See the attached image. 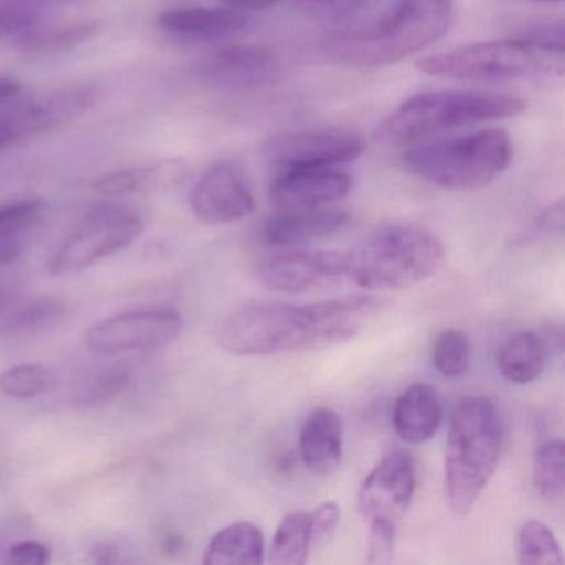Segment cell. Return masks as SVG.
I'll use <instances>...</instances> for the list:
<instances>
[{"label": "cell", "mask_w": 565, "mask_h": 565, "mask_svg": "<svg viewBox=\"0 0 565 565\" xmlns=\"http://www.w3.org/2000/svg\"><path fill=\"white\" fill-rule=\"evenodd\" d=\"M92 557L97 564H118V562H121L120 551L111 542H102V544L95 545Z\"/></svg>", "instance_id": "cell-38"}, {"label": "cell", "mask_w": 565, "mask_h": 565, "mask_svg": "<svg viewBox=\"0 0 565 565\" xmlns=\"http://www.w3.org/2000/svg\"><path fill=\"white\" fill-rule=\"evenodd\" d=\"M44 213L39 200H21L0 206V266L14 263L25 246V236Z\"/></svg>", "instance_id": "cell-23"}, {"label": "cell", "mask_w": 565, "mask_h": 565, "mask_svg": "<svg viewBox=\"0 0 565 565\" xmlns=\"http://www.w3.org/2000/svg\"><path fill=\"white\" fill-rule=\"evenodd\" d=\"M51 385V372L41 363H22L0 373V392L9 398L31 399Z\"/></svg>", "instance_id": "cell-31"}, {"label": "cell", "mask_w": 565, "mask_h": 565, "mask_svg": "<svg viewBox=\"0 0 565 565\" xmlns=\"http://www.w3.org/2000/svg\"><path fill=\"white\" fill-rule=\"evenodd\" d=\"M22 87L14 78L0 77V102L11 100L21 94Z\"/></svg>", "instance_id": "cell-39"}, {"label": "cell", "mask_w": 565, "mask_h": 565, "mask_svg": "<svg viewBox=\"0 0 565 565\" xmlns=\"http://www.w3.org/2000/svg\"><path fill=\"white\" fill-rule=\"evenodd\" d=\"M97 32V24H72L62 28H34L19 38L29 54H58L84 44Z\"/></svg>", "instance_id": "cell-27"}, {"label": "cell", "mask_w": 565, "mask_h": 565, "mask_svg": "<svg viewBox=\"0 0 565 565\" xmlns=\"http://www.w3.org/2000/svg\"><path fill=\"white\" fill-rule=\"evenodd\" d=\"M416 491L415 461L405 449L388 452L360 486L359 511L365 521L398 522Z\"/></svg>", "instance_id": "cell-12"}, {"label": "cell", "mask_w": 565, "mask_h": 565, "mask_svg": "<svg viewBox=\"0 0 565 565\" xmlns=\"http://www.w3.org/2000/svg\"><path fill=\"white\" fill-rule=\"evenodd\" d=\"M349 256V282L369 290H398L431 279L446 253L441 241L418 226H390Z\"/></svg>", "instance_id": "cell-5"}, {"label": "cell", "mask_w": 565, "mask_h": 565, "mask_svg": "<svg viewBox=\"0 0 565 565\" xmlns=\"http://www.w3.org/2000/svg\"><path fill=\"white\" fill-rule=\"evenodd\" d=\"M231 4L241 9H253V11H263V9L273 8L279 0H230Z\"/></svg>", "instance_id": "cell-40"}, {"label": "cell", "mask_w": 565, "mask_h": 565, "mask_svg": "<svg viewBox=\"0 0 565 565\" xmlns=\"http://www.w3.org/2000/svg\"><path fill=\"white\" fill-rule=\"evenodd\" d=\"M143 233V223L131 211L102 206L92 211L49 260L54 276L78 273L105 257L130 247Z\"/></svg>", "instance_id": "cell-8"}, {"label": "cell", "mask_w": 565, "mask_h": 565, "mask_svg": "<svg viewBox=\"0 0 565 565\" xmlns=\"http://www.w3.org/2000/svg\"><path fill=\"white\" fill-rule=\"evenodd\" d=\"M279 61L264 45H231L211 55L200 68L201 78L221 90L253 92L276 78Z\"/></svg>", "instance_id": "cell-14"}, {"label": "cell", "mask_w": 565, "mask_h": 565, "mask_svg": "<svg viewBox=\"0 0 565 565\" xmlns=\"http://www.w3.org/2000/svg\"><path fill=\"white\" fill-rule=\"evenodd\" d=\"M532 484L548 501H558L565 489V448L561 439L544 443L532 462Z\"/></svg>", "instance_id": "cell-28"}, {"label": "cell", "mask_w": 565, "mask_h": 565, "mask_svg": "<svg viewBox=\"0 0 565 565\" xmlns=\"http://www.w3.org/2000/svg\"><path fill=\"white\" fill-rule=\"evenodd\" d=\"M0 561H4V557H2V552H0Z\"/></svg>", "instance_id": "cell-45"}, {"label": "cell", "mask_w": 565, "mask_h": 565, "mask_svg": "<svg viewBox=\"0 0 565 565\" xmlns=\"http://www.w3.org/2000/svg\"><path fill=\"white\" fill-rule=\"evenodd\" d=\"M537 2H562V0H537Z\"/></svg>", "instance_id": "cell-44"}, {"label": "cell", "mask_w": 565, "mask_h": 565, "mask_svg": "<svg viewBox=\"0 0 565 565\" xmlns=\"http://www.w3.org/2000/svg\"><path fill=\"white\" fill-rule=\"evenodd\" d=\"M51 558V552L41 542L25 541L9 548L8 561L12 564L44 565Z\"/></svg>", "instance_id": "cell-36"}, {"label": "cell", "mask_w": 565, "mask_h": 565, "mask_svg": "<svg viewBox=\"0 0 565 565\" xmlns=\"http://www.w3.org/2000/svg\"><path fill=\"white\" fill-rule=\"evenodd\" d=\"M527 110V102L488 92H429L403 102L379 130L376 140L409 145L445 131L484 121L514 118Z\"/></svg>", "instance_id": "cell-4"}, {"label": "cell", "mask_w": 565, "mask_h": 565, "mask_svg": "<svg viewBox=\"0 0 565 565\" xmlns=\"http://www.w3.org/2000/svg\"><path fill=\"white\" fill-rule=\"evenodd\" d=\"M455 0H398L379 21L353 31L332 32L322 41L329 61L353 68L398 64L443 38Z\"/></svg>", "instance_id": "cell-2"}, {"label": "cell", "mask_w": 565, "mask_h": 565, "mask_svg": "<svg viewBox=\"0 0 565 565\" xmlns=\"http://www.w3.org/2000/svg\"><path fill=\"white\" fill-rule=\"evenodd\" d=\"M352 180L333 167L284 170L270 184V201L284 213L319 210L347 196Z\"/></svg>", "instance_id": "cell-15"}, {"label": "cell", "mask_w": 565, "mask_h": 565, "mask_svg": "<svg viewBox=\"0 0 565 565\" xmlns=\"http://www.w3.org/2000/svg\"><path fill=\"white\" fill-rule=\"evenodd\" d=\"M6 307V294L2 292V289H0V312H2V309Z\"/></svg>", "instance_id": "cell-43"}, {"label": "cell", "mask_w": 565, "mask_h": 565, "mask_svg": "<svg viewBox=\"0 0 565 565\" xmlns=\"http://www.w3.org/2000/svg\"><path fill=\"white\" fill-rule=\"evenodd\" d=\"M416 67L429 77L451 81H539L562 75L564 51L542 47L524 39L479 42L429 55L416 62Z\"/></svg>", "instance_id": "cell-7"}, {"label": "cell", "mask_w": 565, "mask_h": 565, "mask_svg": "<svg viewBox=\"0 0 565 565\" xmlns=\"http://www.w3.org/2000/svg\"><path fill=\"white\" fill-rule=\"evenodd\" d=\"M65 306L54 297L28 300L0 317V335L31 337L58 326L64 319Z\"/></svg>", "instance_id": "cell-24"}, {"label": "cell", "mask_w": 565, "mask_h": 565, "mask_svg": "<svg viewBox=\"0 0 565 565\" xmlns=\"http://www.w3.org/2000/svg\"><path fill=\"white\" fill-rule=\"evenodd\" d=\"M259 279L274 292L307 294L349 280V256L340 250H294L260 264Z\"/></svg>", "instance_id": "cell-10"}, {"label": "cell", "mask_w": 565, "mask_h": 565, "mask_svg": "<svg viewBox=\"0 0 565 565\" xmlns=\"http://www.w3.org/2000/svg\"><path fill=\"white\" fill-rule=\"evenodd\" d=\"M310 14L340 15L353 11L363 0H296Z\"/></svg>", "instance_id": "cell-37"}, {"label": "cell", "mask_w": 565, "mask_h": 565, "mask_svg": "<svg viewBox=\"0 0 565 565\" xmlns=\"http://www.w3.org/2000/svg\"><path fill=\"white\" fill-rule=\"evenodd\" d=\"M158 24L180 38L213 41L239 32L246 25V19L231 9L190 8L163 12Z\"/></svg>", "instance_id": "cell-19"}, {"label": "cell", "mask_w": 565, "mask_h": 565, "mask_svg": "<svg viewBox=\"0 0 565 565\" xmlns=\"http://www.w3.org/2000/svg\"><path fill=\"white\" fill-rule=\"evenodd\" d=\"M340 524V508L337 502L327 501L316 511L310 512V544L313 548H322L335 537Z\"/></svg>", "instance_id": "cell-35"}, {"label": "cell", "mask_w": 565, "mask_h": 565, "mask_svg": "<svg viewBox=\"0 0 565 565\" xmlns=\"http://www.w3.org/2000/svg\"><path fill=\"white\" fill-rule=\"evenodd\" d=\"M263 153L282 170L335 167L356 160L363 153V141L352 131L335 128L292 131L267 140Z\"/></svg>", "instance_id": "cell-11"}, {"label": "cell", "mask_w": 565, "mask_h": 565, "mask_svg": "<svg viewBox=\"0 0 565 565\" xmlns=\"http://www.w3.org/2000/svg\"><path fill=\"white\" fill-rule=\"evenodd\" d=\"M183 320L173 310H137L100 320L88 329L85 343L98 355L164 349L180 337Z\"/></svg>", "instance_id": "cell-9"}, {"label": "cell", "mask_w": 565, "mask_h": 565, "mask_svg": "<svg viewBox=\"0 0 565 565\" xmlns=\"http://www.w3.org/2000/svg\"><path fill=\"white\" fill-rule=\"evenodd\" d=\"M443 423V405L438 393L426 383H413L393 406L396 435L408 445H423L438 433Z\"/></svg>", "instance_id": "cell-18"}, {"label": "cell", "mask_w": 565, "mask_h": 565, "mask_svg": "<svg viewBox=\"0 0 565 565\" xmlns=\"http://www.w3.org/2000/svg\"><path fill=\"white\" fill-rule=\"evenodd\" d=\"M312 552L310 544V512H292L280 521L269 562L277 565H303Z\"/></svg>", "instance_id": "cell-25"}, {"label": "cell", "mask_w": 565, "mask_h": 565, "mask_svg": "<svg viewBox=\"0 0 565 565\" xmlns=\"http://www.w3.org/2000/svg\"><path fill=\"white\" fill-rule=\"evenodd\" d=\"M190 204L196 220L206 226L237 223L256 207L239 171L226 161L204 171L191 190Z\"/></svg>", "instance_id": "cell-13"}, {"label": "cell", "mask_w": 565, "mask_h": 565, "mask_svg": "<svg viewBox=\"0 0 565 565\" xmlns=\"http://www.w3.org/2000/svg\"><path fill=\"white\" fill-rule=\"evenodd\" d=\"M349 221L343 211L337 210H309L292 211L273 217L266 224L264 236L273 246H296V244L309 243L320 239L339 231Z\"/></svg>", "instance_id": "cell-20"}, {"label": "cell", "mask_w": 565, "mask_h": 565, "mask_svg": "<svg viewBox=\"0 0 565 565\" xmlns=\"http://www.w3.org/2000/svg\"><path fill=\"white\" fill-rule=\"evenodd\" d=\"M300 458L310 472L329 476L342 461L343 423L339 413L319 406L307 416L299 438Z\"/></svg>", "instance_id": "cell-17"}, {"label": "cell", "mask_w": 565, "mask_h": 565, "mask_svg": "<svg viewBox=\"0 0 565 565\" xmlns=\"http://www.w3.org/2000/svg\"><path fill=\"white\" fill-rule=\"evenodd\" d=\"M154 177H157L154 168H151V170L120 171V173H111L102 178L97 181L95 188L105 194L134 193V191L154 186Z\"/></svg>", "instance_id": "cell-34"}, {"label": "cell", "mask_w": 565, "mask_h": 565, "mask_svg": "<svg viewBox=\"0 0 565 565\" xmlns=\"http://www.w3.org/2000/svg\"><path fill=\"white\" fill-rule=\"evenodd\" d=\"M547 340L539 333L521 332L511 337L498 352V369L508 382L527 385L544 373L548 363Z\"/></svg>", "instance_id": "cell-22"}, {"label": "cell", "mask_w": 565, "mask_h": 565, "mask_svg": "<svg viewBox=\"0 0 565 565\" xmlns=\"http://www.w3.org/2000/svg\"><path fill=\"white\" fill-rule=\"evenodd\" d=\"M515 554L519 564L562 565L561 544L552 529L539 519L524 522L515 537Z\"/></svg>", "instance_id": "cell-26"}, {"label": "cell", "mask_w": 565, "mask_h": 565, "mask_svg": "<svg viewBox=\"0 0 565 565\" xmlns=\"http://www.w3.org/2000/svg\"><path fill=\"white\" fill-rule=\"evenodd\" d=\"M511 157L509 135L502 128H488L413 148L403 154V164L426 183L468 191L488 186L501 177Z\"/></svg>", "instance_id": "cell-6"}, {"label": "cell", "mask_w": 565, "mask_h": 565, "mask_svg": "<svg viewBox=\"0 0 565 565\" xmlns=\"http://www.w3.org/2000/svg\"><path fill=\"white\" fill-rule=\"evenodd\" d=\"M264 552L263 531L253 522L239 521L213 535L203 562L206 565H259Z\"/></svg>", "instance_id": "cell-21"}, {"label": "cell", "mask_w": 565, "mask_h": 565, "mask_svg": "<svg viewBox=\"0 0 565 565\" xmlns=\"http://www.w3.org/2000/svg\"><path fill=\"white\" fill-rule=\"evenodd\" d=\"M375 297L350 296L323 302L249 303L217 330L221 349L233 355L270 356L345 342L380 312Z\"/></svg>", "instance_id": "cell-1"}, {"label": "cell", "mask_w": 565, "mask_h": 565, "mask_svg": "<svg viewBox=\"0 0 565 565\" xmlns=\"http://www.w3.org/2000/svg\"><path fill=\"white\" fill-rule=\"evenodd\" d=\"M18 2L42 11V9L51 8V6L71 4V2H77V0H18Z\"/></svg>", "instance_id": "cell-42"}, {"label": "cell", "mask_w": 565, "mask_h": 565, "mask_svg": "<svg viewBox=\"0 0 565 565\" xmlns=\"http://www.w3.org/2000/svg\"><path fill=\"white\" fill-rule=\"evenodd\" d=\"M15 140H18V138H15V134L14 130H12L11 125L6 120H0V151L11 147Z\"/></svg>", "instance_id": "cell-41"}, {"label": "cell", "mask_w": 565, "mask_h": 565, "mask_svg": "<svg viewBox=\"0 0 565 565\" xmlns=\"http://www.w3.org/2000/svg\"><path fill=\"white\" fill-rule=\"evenodd\" d=\"M41 11L21 4L18 0H0V39L21 38L25 32L38 28Z\"/></svg>", "instance_id": "cell-32"}, {"label": "cell", "mask_w": 565, "mask_h": 565, "mask_svg": "<svg viewBox=\"0 0 565 565\" xmlns=\"http://www.w3.org/2000/svg\"><path fill=\"white\" fill-rule=\"evenodd\" d=\"M92 102L94 94L87 87L61 88L25 105L14 120L6 121L11 125L15 138L45 134L87 111Z\"/></svg>", "instance_id": "cell-16"}, {"label": "cell", "mask_w": 565, "mask_h": 565, "mask_svg": "<svg viewBox=\"0 0 565 565\" xmlns=\"http://www.w3.org/2000/svg\"><path fill=\"white\" fill-rule=\"evenodd\" d=\"M131 385H134V375L130 370L120 365L111 366L95 373L87 382L82 383L81 388L75 393L74 402L82 408L105 406L128 392Z\"/></svg>", "instance_id": "cell-29"}, {"label": "cell", "mask_w": 565, "mask_h": 565, "mask_svg": "<svg viewBox=\"0 0 565 565\" xmlns=\"http://www.w3.org/2000/svg\"><path fill=\"white\" fill-rule=\"evenodd\" d=\"M396 524L386 519L370 521L366 562L369 564H390L395 555Z\"/></svg>", "instance_id": "cell-33"}, {"label": "cell", "mask_w": 565, "mask_h": 565, "mask_svg": "<svg viewBox=\"0 0 565 565\" xmlns=\"http://www.w3.org/2000/svg\"><path fill=\"white\" fill-rule=\"evenodd\" d=\"M471 362V345L462 330L448 329L439 333L433 345L435 369L448 379L465 375Z\"/></svg>", "instance_id": "cell-30"}, {"label": "cell", "mask_w": 565, "mask_h": 565, "mask_svg": "<svg viewBox=\"0 0 565 565\" xmlns=\"http://www.w3.org/2000/svg\"><path fill=\"white\" fill-rule=\"evenodd\" d=\"M501 451L502 422L494 403L484 396L462 399L452 412L445 456L446 499L456 518L478 504Z\"/></svg>", "instance_id": "cell-3"}]
</instances>
